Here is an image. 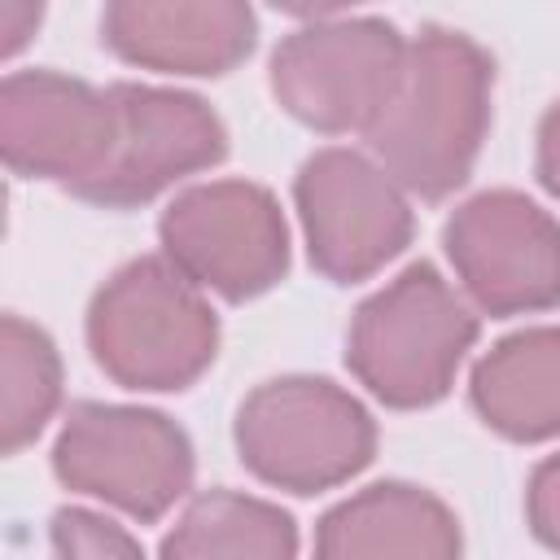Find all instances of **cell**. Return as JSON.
Masks as SVG:
<instances>
[{
	"label": "cell",
	"mask_w": 560,
	"mask_h": 560,
	"mask_svg": "<svg viewBox=\"0 0 560 560\" xmlns=\"http://www.w3.org/2000/svg\"><path fill=\"white\" fill-rule=\"evenodd\" d=\"M372 411L337 381L289 372L254 385L232 420L236 459L284 494H324L376 459Z\"/></svg>",
	"instance_id": "cell-4"
},
{
	"label": "cell",
	"mask_w": 560,
	"mask_h": 560,
	"mask_svg": "<svg viewBox=\"0 0 560 560\" xmlns=\"http://www.w3.org/2000/svg\"><path fill=\"white\" fill-rule=\"evenodd\" d=\"M48 556L52 560H144V547L127 525L96 508H57L48 521Z\"/></svg>",
	"instance_id": "cell-17"
},
{
	"label": "cell",
	"mask_w": 560,
	"mask_h": 560,
	"mask_svg": "<svg viewBox=\"0 0 560 560\" xmlns=\"http://www.w3.org/2000/svg\"><path fill=\"white\" fill-rule=\"evenodd\" d=\"M44 22V4H31V0H0V52L13 61L31 35L39 31Z\"/></svg>",
	"instance_id": "cell-20"
},
{
	"label": "cell",
	"mask_w": 560,
	"mask_h": 560,
	"mask_svg": "<svg viewBox=\"0 0 560 560\" xmlns=\"http://www.w3.org/2000/svg\"><path fill=\"white\" fill-rule=\"evenodd\" d=\"M311 560H464V529L429 486L372 481L319 516Z\"/></svg>",
	"instance_id": "cell-13"
},
{
	"label": "cell",
	"mask_w": 560,
	"mask_h": 560,
	"mask_svg": "<svg viewBox=\"0 0 560 560\" xmlns=\"http://www.w3.org/2000/svg\"><path fill=\"white\" fill-rule=\"evenodd\" d=\"M407 35L376 13H311L280 35L267 61L276 105L324 136H363L385 109Z\"/></svg>",
	"instance_id": "cell-6"
},
{
	"label": "cell",
	"mask_w": 560,
	"mask_h": 560,
	"mask_svg": "<svg viewBox=\"0 0 560 560\" xmlns=\"http://www.w3.org/2000/svg\"><path fill=\"white\" fill-rule=\"evenodd\" d=\"M293 210L311 267L332 284H363L416 236L411 197L368 149L324 144L293 175Z\"/></svg>",
	"instance_id": "cell-8"
},
{
	"label": "cell",
	"mask_w": 560,
	"mask_h": 560,
	"mask_svg": "<svg viewBox=\"0 0 560 560\" xmlns=\"http://www.w3.org/2000/svg\"><path fill=\"white\" fill-rule=\"evenodd\" d=\"M477 420L521 446L560 438V324L499 337L468 372Z\"/></svg>",
	"instance_id": "cell-14"
},
{
	"label": "cell",
	"mask_w": 560,
	"mask_h": 560,
	"mask_svg": "<svg viewBox=\"0 0 560 560\" xmlns=\"http://www.w3.org/2000/svg\"><path fill=\"white\" fill-rule=\"evenodd\" d=\"M525 521H529V534L560 556V451L534 464L525 481Z\"/></svg>",
	"instance_id": "cell-18"
},
{
	"label": "cell",
	"mask_w": 560,
	"mask_h": 560,
	"mask_svg": "<svg viewBox=\"0 0 560 560\" xmlns=\"http://www.w3.org/2000/svg\"><path fill=\"white\" fill-rule=\"evenodd\" d=\"M534 175L560 201V96L538 118V131H534Z\"/></svg>",
	"instance_id": "cell-19"
},
{
	"label": "cell",
	"mask_w": 560,
	"mask_h": 560,
	"mask_svg": "<svg viewBox=\"0 0 560 560\" xmlns=\"http://www.w3.org/2000/svg\"><path fill=\"white\" fill-rule=\"evenodd\" d=\"M477 332L481 319L468 298L420 258L354 306L346 368L376 402L420 411L451 394Z\"/></svg>",
	"instance_id": "cell-3"
},
{
	"label": "cell",
	"mask_w": 560,
	"mask_h": 560,
	"mask_svg": "<svg viewBox=\"0 0 560 560\" xmlns=\"http://www.w3.org/2000/svg\"><path fill=\"white\" fill-rule=\"evenodd\" d=\"M0 451L18 455L48 429L66 385L57 341L18 311L0 319Z\"/></svg>",
	"instance_id": "cell-16"
},
{
	"label": "cell",
	"mask_w": 560,
	"mask_h": 560,
	"mask_svg": "<svg viewBox=\"0 0 560 560\" xmlns=\"http://www.w3.org/2000/svg\"><path fill=\"white\" fill-rule=\"evenodd\" d=\"M92 363L131 394H184L219 359V315L166 254L109 271L83 315Z\"/></svg>",
	"instance_id": "cell-2"
},
{
	"label": "cell",
	"mask_w": 560,
	"mask_h": 560,
	"mask_svg": "<svg viewBox=\"0 0 560 560\" xmlns=\"http://www.w3.org/2000/svg\"><path fill=\"white\" fill-rule=\"evenodd\" d=\"M109 101L118 114L114 153L79 201L136 210L228 158V127L197 92L122 79L109 83Z\"/></svg>",
	"instance_id": "cell-10"
},
{
	"label": "cell",
	"mask_w": 560,
	"mask_h": 560,
	"mask_svg": "<svg viewBox=\"0 0 560 560\" xmlns=\"http://www.w3.org/2000/svg\"><path fill=\"white\" fill-rule=\"evenodd\" d=\"M158 560H298V521L262 494L214 486L184 503Z\"/></svg>",
	"instance_id": "cell-15"
},
{
	"label": "cell",
	"mask_w": 560,
	"mask_h": 560,
	"mask_svg": "<svg viewBox=\"0 0 560 560\" xmlns=\"http://www.w3.org/2000/svg\"><path fill=\"white\" fill-rule=\"evenodd\" d=\"M52 477L140 525L162 521L192 494L197 451L184 424L158 407L70 402L52 438Z\"/></svg>",
	"instance_id": "cell-5"
},
{
	"label": "cell",
	"mask_w": 560,
	"mask_h": 560,
	"mask_svg": "<svg viewBox=\"0 0 560 560\" xmlns=\"http://www.w3.org/2000/svg\"><path fill=\"white\" fill-rule=\"evenodd\" d=\"M114 131L118 114L109 88L48 66L9 70L0 83V153L22 179L83 197L114 153Z\"/></svg>",
	"instance_id": "cell-11"
},
{
	"label": "cell",
	"mask_w": 560,
	"mask_h": 560,
	"mask_svg": "<svg viewBox=\"0 0 560 560\" xmlns=\"http://www.w3.org/2000/svg\"><path fill=\"white\" fill-rule=\"evenodd\" d=\"M442 249L477 315L512 319L560 306V219L521 188H486L451 210Z\"/></svg>",
	"instance_id": "cell-9"
},
{
	"label": "cell",
	"mask_w": 560,
	"mask_h": 560,
	"mask_svg": "<svg viewBox=\"0 0 560 560\" xmlns=\"http://www.w3.org/2000/svg\"><path fill=\"white\" fill-rule=\"evenodd\" d=\"M101 44L136 70L219 79L258 48V13L245 0H109Z\"/></svg>",
	"instance_id": "cell-12"
},
{
	"label": "cell",
	"mask_w": 560,
	"mask_h": 560,
	"mask_svg": "<svg viewBox=\"0 0 560 560\" xmlns=\"http://www.w3.org/2000/svg\"><path fill=\"white\" fill-rule=\"evenodd\" d=\"M494 122V57L455 26L429 22L407 39L402 74L363 131V149L407 197L446 201L481 158Z\"/></svg>",
	"instance_id": "cell-1"
},
{
	"label": "cell",
	"mask_w": 560,
	"mask_h": 560,
	"mask_svg": "<svg viewBox=\"0 0 560 560\" xmlns=\"http://www.w3.org/2000/svg\"><path fill=\"white\" fill-rule=\"evenodd\" d=\"M162 254L206 293L249 302L276 289L293 262L280 197L258 179H201L158 214Z\"/></svg>",
	"instance_id": "cell-7"
}]
</instances>
